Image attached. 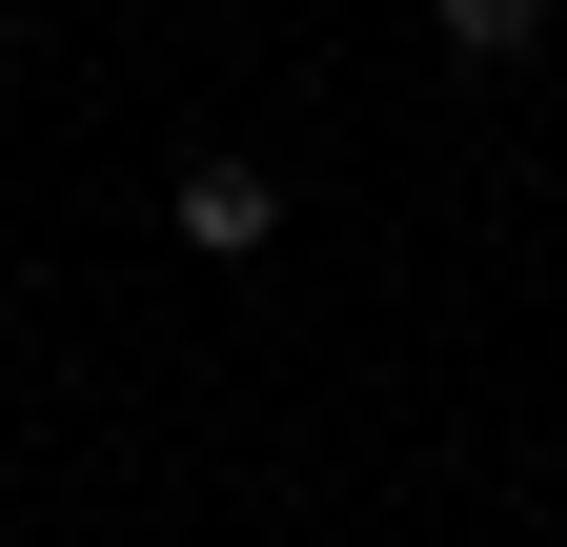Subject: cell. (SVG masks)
<instances>
[{
    "label": "cell",
    "mask_w": 567,
    "mask_h": 547,
    "mask_svg": "<svg viewBox=\"0 0 567 547\" xmlns=\"http://www.w3.org/2000/svg\"><path fill=\"white\" fill-rule=\"evenodd\" d=\"M183 244H203V264H264V244H284V183H264V163H183Z\"/></svg>",
    "instance_id": "1"
},
{
    "label": "cell",
    "mask_w": 567,
    "mask_h": 547,
    "mask_svg": "<svg viewBox=\"0 0 567 547\" xmlns=\"http://www.w3.org/2000/svg\"><path fill=\"white\" fill-rule=\"evenodd\" d=\"M446 41H466V61H527V41H547V0H446Z\"/></svg>",
    "instance_id": "2"
}]
</instances>
